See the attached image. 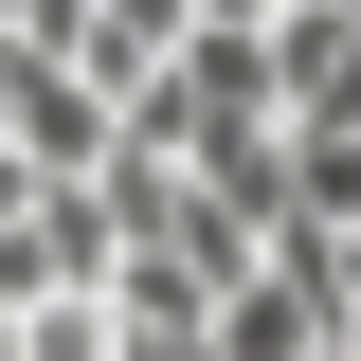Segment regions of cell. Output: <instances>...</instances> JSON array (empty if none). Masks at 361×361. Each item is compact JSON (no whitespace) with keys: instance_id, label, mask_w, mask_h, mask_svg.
Wrapping results in <instances>:
<instances>
[{"instance_id":"cell-2","label":"cell","mask_w":361,"mask_h":361,"mask_svg":"<svg viewBox=\"0 0 361 361\" xmlns=\"http://www.w3.org/2000/svg\"><path fill=\"white\" fill-rule=\"evenodd\" d=\"M325 361H361V325H343V343H325Z\"/></svg>"},{"instance_id":"cell-1","label":"cell","mask_w":361,"mask_h":361,"mask_svg":"<svg viewBox=\"0 0 361 361\" xmlns=\"http://www.w3.org/2000/svg\"><path fill=\"white\" fill-rule=\"evenodd\" d=\"M0 361H37V325H18V307H0Z\"/></svg>"}]
</instances>
